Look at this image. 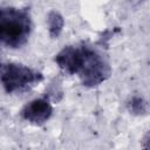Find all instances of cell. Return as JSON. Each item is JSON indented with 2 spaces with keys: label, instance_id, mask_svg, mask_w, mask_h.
Returning a JSON list of instances; mask_svg holds the SVG:
<instances>
[{
  "label": "cell",
  "instance_id": "obj_3",
  "mask_svg": "<svg viewBox=\"0 0 150 150\" xmlns=\"http://www.w3.org/2000/svg\"><path fill=\"white\" fill-rule=\"evenodd\" d=\"M43 80V75L22 63L11 62L4 66L0 81L7 94L22 93Z\"/></svg>",
  "mask_w": 150,
  "mask_h": 150
},
{
  "label": "cell",
  "instance_id": "obj_1",
  "mask_svg": "<svg viewBox=\"0 0 150 150\" xmlns=\"http://www.w3.org/2000/svg\"><path fill=\"white\" fill-rule=\"evenodd\" d=\"M54 61L64 73L76 75L87 88L100 86L111 75L108 61L97 50L83 43L63 47L55 55Z\"/></svg>",
  "mask_w": 150,
  "mask_h": 150
},
{
  "label": "cell",
  "instance_id": "obj_5",
  "mask_svg": "<svg viewBox=\"0 0 150 150\" xmlns=\"http://www.w3.org/2000/svg\"><path fill=\"white\" fill-rule=\"evenodd\" d=\"M47 23H48V33L49 36L52 39H57L64 27V19L62 16V14L56 11V9H52L48 12L47 15Z\"/></svg>",
  "mask_w": 150,
  "mask_h": 150
},
{
  "label": "cell",
  "instance_id": "obj_7",
  "mask_svg": "<svg viewBox=\"0 0 150 150\" xmlns=\"http://www.w3.org/2000/svg\"><path fill=\"white\" fill-rule=\"evenodd\" d=\"M2 68H4V64H2V62H1V60H0V76H1V71H2Z\"/></svg>",
  "mask_w": 150,
  "mask_h": 150
},
{
  "label": "cell",
  "instance_id": "obj_4",
  "mask_svg": "<svg viewBox=\"0 0 150 150\" xmlns=\"http://www.w3.org/2000/svg\"><path fill=\"white\" fill-rule=\"evenodd\" d=\"M53 114V105L47 97H39L29 101L20 111L21 117L34 125L45 124Z\"/></svg>",
  "mask_w": 150,
  "mask_h": 150
},
{
  "label": "cell",
  "instance_id": "obj_6",
  "mask_svg": "<svg viewBox=\"0 0 150 150\" xmlns=\"http://www.w3.org/2000/svg\"><path fill=\"white\" fill-rule=\"evenodd\" d=\"M127 109L131 115L135 116H145L149 111L148 101L138 95L131 96L127 102Z\"/></svg>",
  "mask_w": 150,
  "mask_h": 150
},
{
  "label": "cell",
  "instance_id": "obj_8",
  "mask_svg": "<svg viewBox=\"0 0 150 150\" xmlns=\"http://www.w3.org/2000/svg\"><path fill=\"white\" fill-rule=\"evenodd\" d=\"M142 150H149V145H144V148Z\"/></svg>",
  "mask_w": 150,
  "mask_h": 150
},
{
  "label": "cell",
  "instance_id": "obj_2",
  "mask_svg": "<svg viewBox=\"0 0 150 150\" xmlns=\"http://www.w3.org/2000/svg\"><path fill=\"white\" fill-rule=\"evenodd\" d=\"M32 32V18L27 9L0 6V45L8 48H21Z\"/></svg>",
  "mask_w": 150,
  "mask_h": 150
}]
</instances>
